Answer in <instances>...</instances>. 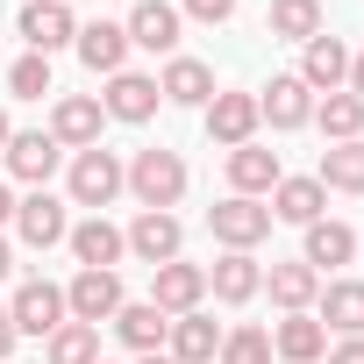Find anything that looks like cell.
I'll return each instance as SVG.
<instances>
[{"label":"cell","instance_id":"22","mask_svg":"<svg viewBox=\"0 0 364 364\" xmlns=\"http://www.w3.org/2000/svg\"><path fill=\"white\" fill-rule=\"evenodd\" d=\"M229 186H236L243 200H257V193H272V186H279V150H257V143H243V150H229Z\"/></svg>","mask_w":364,"mask_h":364},{"label":"cell","instance_id":"23","mask_svg":"<svg viewBox=\"0 0 364 364\" xmlns=\"http://www.w3.org/2000/svg\"><path fill=\"white\" fill-rule=\"evenodd\" d=\"M208 286H215V300H229V307H243L257 286H264V272H257V257L250 250H229L222 264H208Z\"/></svg>","mask_w":364,"mask_h":364},{"label":"cell","instance_id":"13","mask_svg":"<svg viewBox=\"0 0 364 364\" xmlns=\"http://www.w3.org/2000/svg\"><path fill=\"white\" fill-rule=\"evenodd\" d=\"M157 100H164V93H157V79H143V72H114L107 93H100V107H107L114 122H150Z\"/></svg>","mask_w":364,"mask_h":364},{"label":"cell","instance_id":"16","mask_svg":"<svg viewBox=\"0 0 364 364\" xmlns=\"http://www.w3.org/2000/svg\"><path fill=\"white\" fill-rule=\"evenodd\" d=\"M200 293H208V272L171 257V264H157V293H150V307H164V314H193Z\"/></svg>","mask_w":364,"mask_h":364},{"label":"cell","instance_id":"41","mask_svg":"<svg viewBox=\"0 0 364 364\" xmlns=\"http://www.w3.org/2000/svg\"><path fill=\"white\" fill-rule=\"evenodd\" d=\"M8 136H15V129H8V107H0V150H8Z\"/></svg>","mask_w":364,"mask_h":364},{"label":"cell","instance_id":"24","mask_svg":"<svg viewBox=\"0 0 364 364\" xmlns=\"http://www.w3.org/2000/svg\"><path fill=\"white\" fill-rule=\"evenodd\" d=\"M272 350H279L286 364H314V357L328 350V328H321L314 314H286V321L272 328Z\"/></svg>","mask_w":364,"mask_h":364},{"label":"cell","instance_id":"32","mask_svg":"<svg viewBox=\"0 0 364 364\" xmlns=\"http://www.w3.org/2000/svg\"><path fill=\"white\" fill-rule=\"evenodd\" d=\"M93 357H100V328L65 321V328L50 336V364H93Z\"/></svg>","mask_w":364,"mask_h":364},{"label":"cell","instance_id":"44","mask_svg":"<svg viewBox=\"0 0 364 364\" xmlns=\"http://www.w3.org/2000/svg\"><path fill=\"white\" fill-rule=\"evenodd\" d=\"M0 364H8V357H0Z\"/></svg>","mask_w":364,"mask_h":364},{"label":"cell","instance_id":"19","mask_svg":"<svg viewBox=\"0 0 364 364\" xmlns=\"http://www.w3.org/2000/svg\"><path fill=\"white\" fill-rule=\"evenodd\" d=\"M343 79H350V50L336 36H314L307 58H300V86L307 93H343Z\"/></svg>","mask_w":364,"mask_h":364},{"label":"cell","instance_id":"31","mask_svg":"<svg viewBox=\"0 0 364 364\" xmlns=\"http://www.w3.org/2000/svg\"><path fill=\"white\" fill-rule=\"evenodd\" d=\"M314 122H321L336 143H357V129H364V100H357V93H321Z\"/></svg>","mask_w":364,"mask_h":364},{"label":"cell","instance_id":"35","mask_svg":"<svg viewBox=\"0 0 364 364\" xmlns=\"http://www.w3.org/2000/svg\"><path fill=\"white\" fill-rule=\"evenodd\" d=\"M178 15H193V22H229L236 0H178Z\"/></svg>","mask_w":364,"mask_h":364},{"label":"cell","instance_id":"27","mask_svg":"<svg viewBox=\"0 0 364 364\" xmlns=\"http://www.w3.org/2000/svg\"><path fill=\"white\" fill-rule=\"evenodd\" d=\"M314 321H328V328H343V336H364V279H336L328 293H321V314Z\"/></svg>","mask_w":364,"mask_h":364},{"label":"cell","instance_id":"10","mask_svg":"<svg viewBox=\"0 0 364 364\" xmlns=\"http://www.w3.org/2000/svg\"><path fill=\"white\" fill-rule=\"evenodd\" d=\"M22 36H29L36 58H50V50H65V43L79 36V22H72L65 0H29V8H22Z\"/></svg>","mask_w":364,"mask_h":364},{"label":"cell","instance_id":"30","mask_svg":"<svg viewBox=\"0 0 364 364\" xmlns=\"http://www.w3.org/2000/svg\"><path fill=\"white\" fill-rule=\"evenodd\" d=\"M350 250H357V236L343 229V222H307V257L300 264H350Z\"/></svg>","mask_w":364,"mask_h":364},{"label":"cell","instance_id":"26","mask_svg":"<svg viewBox=\"0 0 364 364\" xmlns=\"http://www.w3.org/2000/svg\"><path fill=\"white\" fill-rule=\"evenodd\" d=\"M264 286H272V300H279L286 314H307V307H314V293H321V272H314V264H272V279H264Z\"/></svg>","mask_w":364,"mask_h":364},{"label":"cell","instance_id":"18","mask_svg":"<svg viewBox=\"0 0 364 364\" xmlns=\"http://www.w3.org/2000/svg\"><path fill=\"white\" fill-rule=\"evenodd\" d=\"M8 171L29 178V186H50V171H58V136H43V129L8 136Z\"/></svg>","mask_w":364,"mask_h":364},{"label":"cell","instance_id":"29","mask_svg":"<svg viewBox=\"0 0 364 364\" xmlns=\"http://www.w3.org/2000/svg\"><path fill=\"white\" fill-rule=\"evenodd\" d=\"M321 186H336V193H364V143H336V150H321Z\"/></svg>","mask_w":364,"mask_h":364},{"label":"cell","instance_id":"34","mask_svg":"<svg viewBox=\"0 0 364 364\" xmlns=\"http://www.w3.org/2000/svg\"><path fill=\"white\" fill-rule=\"evenodd\" d=\"M222 364H272V336H264V328H236V336H222Z\"/></svg>","mask_w":364,"mask_h":364},{"label":"cell","instance_id":"3","mask_svg":"<svg viewBox=\"0 0 364 364\" xmlns=\"http://www.w3.org/2000/svg\"><path fill=\"white\" fill-rule=\"evenodd\" d=\"M208 229H215L229 250H250V243H264V236H272V208H257V200L229 193V200H215V208H208Z\"/></svg>","mask_w":364,"mask_h":364},{"label":"cell","instance_id":"17","mask_svg":"<svg viewBox=\"0 0 364 364\" xmlns=\"http://www.w3.org/2000/svg\"><path fill=\"white\" fill-rule=\"evenodd\" d=\"M164 343H171V350H164L171 364H208V357H222V328H215L200 307H193V314H178Z\"/></svg>","mask_w":364,"mask_h":364},{"label":"cell","instance_id":"37","mask_svg":"<svg viewBox=\"0 0 364 364\" xmlns=\"http://www.w3.org/2000/svg\"><path fill=\"white\" fill-rule=\"evenodd\" d=\"M8 350H15V314L0 307V357H8Z\"/></svg>","mask_w":364,"mask_h":364},{"label":"cell","instance_id":"33","mask_svg":"<svg viewBox=\"0 0 364 364\" xmlns=\"http://www.w3.org/2000/svg\"><path fill=\"white\" fill-rule=\"evenodd\" d=\"M8 93H15V100H43V93H50V58H36V50H29V58H15Z\"/></svg>","mask_w":364,"mask_h":364},{"label":"cell","instance_id":"21","mask_svg":"<svg viewBox=\"0 0 364 364\" xmlns=\"http://www.w3.org/2000/svg\"><path fill=\"white\" fill-rule=\"evenodd\" d=\"M157 93L178 100V107H208V100H215V72H208L200 58H171L164 79H157Z\"/></svg>","mask_w":364,"mask_h":364},{"label":"cell","instance_id":"39","mask_svg":"<svg viewBox=\"0 0 364 364\" xmlns=\"http://www.w3.org/2000/svg\"><path fill=\"white\" fill-rule=\"evenodd\" d=\"M15 272V250H8V236H0V279H8Z\"/></svg>","mask_w":364,"mask_h":364},{"label":"cell","instance_id":"25","mask_svg":"<svg viewBox=\"0 0 364 364\" xmlns=\"http://www.w3.org/2000/svg\"><path fill=\"white\" fill-rule=\"evenodd\" d=\"M321 200H328V186H321V178H279V186H272V215L279 222H321Z\"/></svg>","mask_w":364,"mask_h":364},{"label":"cell","instance_id":"20","mask_svg":"<svg viewBox=\"0 0 364 364\" xmlns=\"http://www.w3.org/2000/svg\"><path fill=\"white\" fill-rule=\"evenodd\" d=\"M72 43H79L86 72H107V79H114V72H122V58H129V29H122V22H86Z\"/></svg>","mask_w":364,"mask_h":364},{"label":"cell","instance_id":"6","mask_svg":"<svg viewBox=\"0 0 364 364\" xmlns=\"http://www.w3.org/2000/svg\"><path fill=\"white\" fill-rule=\"evenodd\" d=\"M8 314H15V336H58V328H65V293H58L50 279H29V286L8 300Z\"/></svg>","mask_w":364,"mask_h":364},{"label":"cell","instance_id":"36","mask_svg":"<svg viewBox=\"0 0 364 364\" xmlns=\"http://www.w3.org/2000/svg\"><path fill=\"white\" fill-rule=\"evenodd\" d=\"M328 364H364V336H350V343H343V350H336Z\"/></svg>","mask_w":364,"mask_h":364},{"label":"cell","instance_id":"1","mask_svg":"<svg viewBox=\"0 0 364 364\" xmlns=\"http://www.w3.org/2000/svg\"><path fill=\"white\" fill-rule=\"evenodd\" d=\"M129 186H136V200L143 208H178V193H186V157L178 150H136V164H129Z\"/></svg>","mask_w":364,"mask_h":364},{"label":"cell","instance_id":"14","mask_svg":"<svg viewBox=\"0 0 364 364\" xmlns=\"http://www.w3.org/2000/svg\"><path fill=\"white\" fill-rule=\"evenodd\" d=\"M65 243H72V257H79L86 272H114V257L129 250V236H122V229H114L107 215H93V222H79V229H72Z\"/></svg>","mask_w":364,"mask_h":364},{"label":"cell","instance_id":"38","mask_svg":"<svg viewBox=\"0 0 364 364\" xmlns=\"http://www.w3.org/2000/svg\"><path fill=\"white\" fill-rule=\"evenodd\" d=\"M350 93H357V100H364V50H357V58H350Z\"/></svg>","mask_w":364,"mask_h":364},{"label":"cell","instance_id":"40","mask_svg":"<svg viewBox=\"0 0 364 364\" xmlns=\"http://www.w3.org/2000/svg\"><path fill=\"white\" fill-rule=\"evenodd\" d=\"M0 222H15V193L8 186H0Z\"/></svg>","mask_w":364,"mask_h":364},{"label":"cell","instance_id":"12","mask_svg":"<svg viewBox=\"0 0 364 364\" xmlns=\"http://www.w3.org/2000/svg\"><path fill=\"white\" fill-rule=\"evenodd\" d=\"M100 114H107L100 100L65 93V100L50 107V136H58V150H65V143H72V150H93V143H100Z\"/></svg>","mask_w":364,"mask_h":364},{"label":"cell","instance_id":"4","mask_svg":"<svg viewBox=\"0 0 364 364\" xmlns=\"http://www.w3.org/2000/svg\"><path fill=\"white\" fill-rule=\"evenodd\" d=\"M65 314L86 321V328L114 321V314H122V279H114V272H79V279L65 286Z\"/></svg>","mask_w":364,"mask_h":364},{"label":"cell","instance_id":"28","mask_svg":"<svg viewBox=\"0 0 364 364\" xmlns=\"http://www.w3.org/2000/svg\"><path fill=\"white\" fill-rule=\"evenodd\" d=\"M272 36L314 43V36H321V0H272Z\"/></svg>","mask_w":364,"mask_h":364},{"label":"cell","instance_id":"15","mask_svg":"<svg viewBox=\"0 0 364 364\" xmlns=\"http://www.w3.org/2000/svg\"><path fill=\"white\" fill-rule=\"evenodd\" d=\"M114 336H122L136 357H150V350H164V336H171V314H164V307H150V300H122V314H114Z\"/></svg>","mask_w":364,"mask_h":364},{"label":"cell","instance_id":"11","mask_svg":"<svg viewBox=\"0 0 364 364\" xmlns=\"http://www.w3.org/2000/svg\"><path fill=\"white\" fill-rule=\"evenodd\" d=\"M257 122H272V129H300V122H314V93L300 86V72H286V79H272V86L257 93Z\"/></svg>","mask_w":364,"mask_h":364},{"label":"cell","instance_id":"9","mask_svg":"<svg viewBox=\"0 0 364 364\" xmlns=\"http://www.w3.org/2000/svg\"><path fill=\"white\" fill-rule=\"evenodd\" d=\"M208 136L222 150H243L257 136V93H215L208 100Z\"/></svg>","mask_w":364,"mask_h":364},{"label":"cell","instance_id":"2","mask_svg":"<svg viewBox=\"0 0 364 364\" xmlns=\"http://www.w3.org/2000/svg\"><path fill=\"white\" fill-rule=\"evenodd\" d=\"M122 186H129V164H122L114 150H100V143H93V150H79V157H72V200H79V208H93V215H100Z\"/></svg>","mask_w":364,"mask_h":364},{"label":"cell","instance_id":"42","mask_svg":"<svg viewBox=\"0 0 364 364\" xmlns=\"http://www.w3.org/2000/svg\"><path fill=\"white\" fill-rule=\"evenodd\" d=\"M143 364H171V357H164V350H150V357H143Z\"/></svg>","mask_w":364,"mask_h":364},{"label":"cell","instance_id":"5","mask_svg":"<svg viewBox=\"0 0 364 364\" xmlns=\"http://www.w3.org/2000/svg\"><path fill=\"white\" fill-rule=\"evenodd\" d=\"M122 236H129V250H136V257H143L150 272H157V264H171V257H178V243H186L178 215H164V208H143V215H136V222H129Z\"/></svg>","mask_w":364,"mask_h":364},{"label":"cell","instance_id":"8","mask_svg":"<svg viewBox=\"0 0 364 364\" xmlns=\"http://www.w3.org/2000/svg\"><path fill=\"white\" fill-rule=\"evenodd\" d=\"M15 229H22V243H36V250H50V243H65V236H72L65 200H58L50 186H36L29 200H15Z\"/></svg>","mask_w":364,"mask_h":364},{"label":"cell","instance_id":"43","mask_svg":"<svg viewBox=\"0 0 364 364\" xmlns=\"http://www.w3.org/2000/svg\"><path fill=\"white\" fill-rule=\"evenodd\" d=\"M93 364H107V357H93Z\"/></svg>","mask_w":364,"mask_h":364},{"label":"cell","instance_id":"7","mask_svg":"<svg viewBox=\"0 0 364 364\" xmlns=\"http://www.w3.org/2000/svg\"><path fill=\"white\" fill-rule=\"evenodd\" d=\"M178 22H186V15H178L171 0H136V15H129L122 29H129V43H136V50L178 58Z\"/></svg>","mask_w":364,"mask_h":364}]
</instances>
